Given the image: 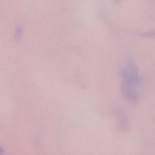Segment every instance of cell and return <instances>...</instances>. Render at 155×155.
I'll return each mask as SVG.
<instances>
[{
	"instance_id": "3957f363",
	"label": "cell",
	"mask_w": 155,
	"mask_h": 155,
	"mask_svg": "<svg viewBox=\"0 0 155 155\" xmlns=\"http://www.w3.org/2000/svg\"><path fill=\"white\" fill-rule=\"evenodd\" d=\"M115 1H117V2H118V1H121V0H115Z\"/></svg>"
},
{
	"instance_id": "6da1fadb",
	"label": "cell",
	"mask_w": 155,
	"mask_h": 155,
	"mask_svg": "<svg viewBox=\"0 0 155 155\" xmlns=\"http://www.w3.org/2000/svg\"><path fill=\"white\" fill-rule=\"evenodd\" d=\"M22 35V29L21 27L19 26L16 29L15 34V41H20Z\"/></svg>"
},
{
	"instance_id": "7a4b0ae2",
	"label": "cell",
	"mask_w": 155,
	"mask_h": 155,
	"mask_svg": "<svg viewBox=\"0 0 155 155\" xmlns=\"http://www.w3.org/2000/svg\"><path fill=\"white\" fill-rule=\"evenodd\" d=\"M4 153V150L2 147L0 146V155H3Z\"/></svg>"
}]
</instances>
